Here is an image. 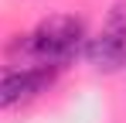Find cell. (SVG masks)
<instances>
[{
    "instance_id": "1",
    "label": "cell",
    "mask_w": 126,
    "mask_h": 123,
    "mask_svg": "<svg viewBox=\"0 0 126 123\" xmlns=\"http://www.w3.org/2000/svg\"><path fill=\"white\" fill-rule=\"evenodd\" d=\"M85 27L79 17H48L38 24L34 34H27V41L21 44V51L34 65H48V68H62L85 48Z\"/></svg>"
},
{
    "instance_id": "2",
    "label": "cell",
    "mask_w": 126,
    "mask_h": 123,
    "mask_svg": "<svg viewBox=\"0 0 126 123\" xmlns=\"http://www.w3.org/2000/svg\"><path fill=\"white\" fill-rule=\"evenodd\" d=\"M55 82V68L48 65H24V68H3L0 72V109L27 102L41 96L44 89Z\"/></svg>"
},
{
    "instance_id": "3",
    "label": "cell",
    "mask_w": 126,
    "mask_h": 123,
    "mask_svg": "<svg viewBox=\"0 0 126 123\" xmlns=\"http://www.w3.org/2000/svg\"><path fill=\"white\" fill-rule=\"evenodd\" d=\"M85 58L89 65H95V68H102V72H119L126 68V34L119 31H99L95 38L85 41Z\"/></svg>"
},
{
    "instance_id": "4",
    "label": "cell",
    "mask_w": 126,
    "mask_h": 123,
    "mask_svg": "<svg viewBox=\"0 0 126 123\" xmlns=\"http://www.w3.org/2000/svg\"><path fill=\"white\" fill-rule=\"evenodd\" d=\"M106 31H119V34H126V0H119V3H112V7H109Z\"/></svg>"
}]
</instances>
